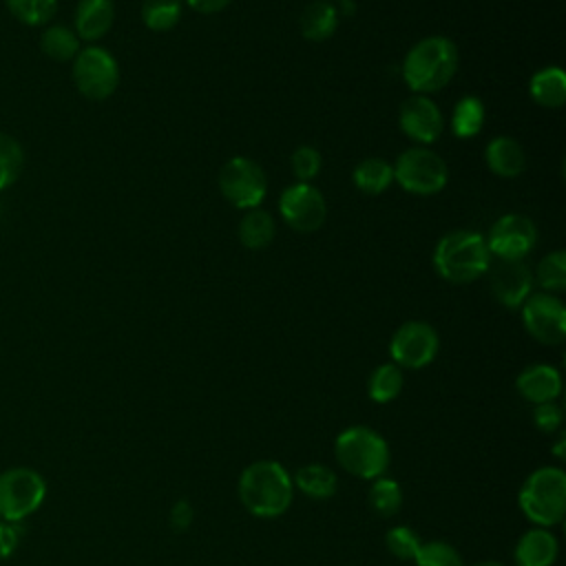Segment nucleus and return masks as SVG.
Masks as SVG:
<instances>
[{
	"instance_id": "33",
	"label": "nucleus",
	"mask_w": 566,
	"mask_h": 566,
	"mask_svg": "<svg viewBox=\"0 0 566 566\" xmlns=\"http://www.w3.org/2000/svg\"><path fill=\"white\" fill-rule=\"evenodd\" d=\"M416 566H462L460 553L440 539L424 542L416 555Z\"/></svg>"
},
{
	"instance_id": "23",
	"label": "nucleus",
	"mask_w": 566,
	"mask_h": 566,
	"mask_svg": "<svg viewBox=\"0 0 566 566\" xmlns=\"http://www.w3.org/2000/svg\"><path fill=\"white\" fill-rule=\"evenodd\" d=\"M40 49L53 62H73L80 53V38L66 24H49L40 35Z\"/></svg>"
},
{
	"instance_id": "10",
	"label": "nucleus",
	"mask_w": 566,
	"mask_h": 566,
	"mask_svg": "<svg viewBox=\"0 0 566 566\" xmlns=\"http://www.w3.org/2000/svg\"><path fill=\"white\" fill-rule=\"evenodd\" d=\"M389 354L400 369L427 367L438 354V334L424 321H407L394 332Z\"/></svg>"
},
{
	"instance_id": "42",
	"label": "nucleus",
	"mask_w": 566,
	"mask_h": 566,
	"mask_svg": "<svg viewBox=\"0 0 566 566\" xmlns=\"http://www.w3.org/2000/svg\"><path fill=\"white\" fill-rule=\"evenodd\" d=\"M475 566H504V564H500V562H480Z\"/></svg>"
},
{
	"instance_id": "9",
	"label": "nucleus",
	"mask_w": 566,
	"mask_h": 566,
	"mask_svg": "<svg viewBox=\"0 0 566 566\" xmlns=\"http://www.w3.org/2000/svg\"><path fill=\"white\" fill-rule=\"evenodd\" d=\"M219 188L223 197L237 208L252 210L265 197V172L248 157H232L219 170Z\"/></svg>"
},
{
	"instance_id": "1",
	"label": "nucleus",
	"mask_w": 566,
	"mask_h": 566,
	"mask_svg": "<svg viewBox=\"0 0 566 566\" xmlns=\"http://www.w3.org/2000/svg\"><path fill=\"white\" fill-rule=\"evenodd\" d=\"M294 495L292 475L274 460H256L241 471L239 497L241 504L256 517L283 515Z\"/></svg>"
},
{
	"instance_id": "32",
	"label": "nucleus",
	"mask_w": 566,
	"mask_h": 566,
	"mask_svg": "<svg viewBox=\"0 0 566 566\" xmlns=\"http://www.w3.org/2000/svg\"><path fill=\"white\" fill-rule=\"evenodd\" d=\"M535 279L546 292H562L566 287V254L562 250L546 254L535 270Z\"/></svg>"
},
{
	"instance_id": "7",
	"label": "nucleus",
	"mask_w": 566,
	"mask_h": 566,
	"mask_svg": "<svg viewBox=\"0 0 566 566\" xmlns=\"http://www.w3.org/2000/svg\"><path fill=\"white\" fill-rule=\"evenodd\" d=\"M75 88L93 102L111 97L119 84L117 60L102 46H84L73 57L71 69Z\"/></svg>"
},
{
	"instance_id": "25",
	"label": "nucleus",
	"mask_w": 566,
	"mask_h": 566,
	"mask_svg": "<svg viewBox=\"0 0 566 566\" xmlns=\"http://www.w3.org/2000/svg\"><path fill=\"white\" fill-rule=\"evenodd\" d=\"M352 177H354V184L360 192L380 195L394 181V168H391V164H387L380 157H369V159H363L354 168Z\"/></svg>"
},
{
	"instance_id": "27",
	"label": "nucleus",
	"mask_w": 566,
	"mask_h": 566,
	"mask_svg": "<svg viewBox=\"0 0 566 566\" xmlns=\"http://www.w3.org/2000/svg\"><path fill=\"white\" fill-rule=\"evenodd\" d=\"M484 124V104L473 97V95H467L462 97L455 106H453V115H451V128H453V135L460 137V139H469L473 135L480 133Z\"/></svg>"
},
{
	"instance_id": "14",
	"label": "nucleus",
	"mask_w": 566,
	"mask_h": 566,
	"mask_svg": "<svg viewBox=\"0 0 566 566\" xmlns=\"http://www.w3.org/2000/svg\"><path fill=\"white\" fill-rule=\"evenodd\" d=\"M400 128L413 142L431 144L442 135L444 119L431 97L416 93L400 106Z\"/></svg>"
},
{
	"instance_id": "41",
	"label": "nucleus",
	"mask_w": 566,
	"mask_h": 566,
	"mask_svg": "<svg viewBox=\"0 0 566 566\" xmlns=\"http://www.w3.org/2000/svg\"><path fill=\"white\" fill-rule=\"evenodd\" d=\"M564 444H566V436L562 433L559 440H557V444H555V449H553V453H555L557 458H564Z\"/></svg>"
},
{
	"instance_id": "34",
	"label": "nucleus",
	"mask_w": 566,
	"mask_h": 566,
	"mask_svg": "<svg viewBox=\"0 0 566 566\" xmlns=\"http://www.w3.org/2000/svg\"><path fill=\"white\" fill-rule=\"evenodd\" d=\"M385 546L398 559H416L422 542L409 526H394L385 535Z\"/></svg>"
},
{
	"instance_id": "13",
	"label": "nucleus",
	"mask_w": 566,
	"mask_h": 566,
	"mask_svg": "<svg viewBox=\"0 0 566 566\" xmlns=\"http://www.w3.org/2000/svg\"><path fill=\"white\" fill-rule=\"evenodd\" d=\"M535 241H537L535 223L528 217L517 212L500 217L486 237L489 252L509 261H520L524 254L533 250Z\"/></svg>"
},
{
	"instance_id": "39",
	"label": "nucleus",
	"mask_w": 566,
	"mask_h": 566,
	"mask_svg": "<svg viewBox=\"0 0 566 566\" xmlns=\"http://www.w3.org/2000/svg\"><path fill=\"white\" fill-rule=\"evenodd\" d=\"M190 9L199 11V13H217L223 11L232 0H186Z\"/></svg>"
},
{
	"instance_id": "16",
	"label": "nucleus",
	"mask_w": 566,
	"mask_h": 566,
	"mask_svg": "<svg viewBox=\"0 0 566 566\" xmlns=\"http://www.w3.org/2000/svg\"><path fill=\"white\" fill-rule=\"evenodd\" d=\"M515 387L520 391V396L533 405H542V402H555V398L562 391V376L555 367L551 365H531L526 367L517 380Z\"/></svg>"
},
{
	"instance_id": "2",
	"label": "nucleus",
	"mask_w": 566,
	"mask_h": 566,
	"mask_svg": "<svg viewBox=\"0 0 566 566\" xmlns=\"http://www.w3.org/2000/svg\"><path fill=\"white\" fill-rule=\"evenodd\" d=\"M455 71L458 46L444 35H429L416 42L402 62V77L407 86L418 95L444 88Z\"/></svg>"
},
{
	"instance_id": "15",
	"label": "nucleus",
	"mask_w": 566,
	"mask_h": 566,
	"mask_svg": "<svg viewBox=\"0 0 566 566\" xmlns=\"http://www.w3.org/2000/svg\"><path fill=\"white\" fill-rule=\"evenodd\" d=\"M531 290L533 274L522 261L500 259L491 270V292L504 307H520L531 296Z\"/></svg>"
},
{
	"instance_id": "37",
	"label": "nucleus",
	"mask_w": 566,
	"mask_h": 566,
	"mask_svg": "<svg viewBox=\"0 0 566 566\" xmlns=\"http://www.w3.org/2000/svg\"><path fill=\"white\" fill-rule=\"evenodd\" d=\"M562 420H564V411L555 402H542V405H535L533 409V422L544 433L557 431L562 427Z\"/></svg>"
},
{
	"instance_id": "18",
	"label": "nucleus",
	"mask_w": 566,
	"mask_h": 566,
	"mask_svg": "<svg viewBox=\"0 0 566 566\" xmlns=\"http://www.w3.org/2000/svg\"><path fill=\"white\" fill-rule=\"evenodd\" d=\"M557 559V539L548 528H531L515 544L517 566H553Z\"/></svg>"
},
{
	"instance_id": "11",
	"label": "nucleus",
	"mask_w": 566,
	"mask_h": 566,
	"mask_svg": "<svg viewBox=\"0 0 566 566\" xmlns=\"http://www.w3.org/2000/svg\"><path fill=\"white\" fill-rule=\"evenodd\" d=\"M522 321L526 332L544 345H559L566 338V307L548 292L531 294L522 303Z\"/></svg>"
},
{
	"instance_id": "31",
	"label": "nucleus",
	"mask_w": 566,
	"mask_h": 566,
	"mask_svg": "<svg viewBox=\"0 0 566 566\" xmlns=\"http://www.w3.org/2000/svg\"><path fill=\"white\" fill-rule=\"evenodd\" d=\"M181 18V0H144L142 20L150 31H170Z\"/></svg>"
},
{
	"instance_id": "5",
	"label": "nucleus",
	"mask_w": 566,
	"mask_h": 566,
	"mask_svg": "<svg viewBox=\"0 0 566 566\" xmlns=\"http://www.w3.org/2000/svg\"><path fill=\"white\" fill-rule=\"evenodd\" d=\"M334 453L338 464L360 480H376L385 475L389 467V447L385 438L369 427H349L338 433Z\"/></svg>"
},
{
	"instance_id": "20",
	"label": "nucleus",
	"mask_w": 566,
	"mask_h": 566,
	"mask_svg": "<svg viewBox=\"0 0 566 566\" xmlns=\"http://www.w3.org/2000/svg\"><path fill=\"white\" fill-rule=\"evenodd\" d=\"M336 27H338V11L327 0H316L307 4L298 18V29L303 38L312 42L327 40L336 31Z\"/></svg>"
},
{
	"instance_id": "19",
	"label": "nucleus",
	"mask_w": 566,
	"mask_h": 566,
	"mask_svg": "<svg viewBox=\"0 0 566 566\" xmlns=\"http://www.w3.org/2000/svg\"><path fill=\"white\" fill-rule=\"evenodd\" d=\"M486 166L500 177H517L526 166V155L520 142L511 137H495L486 146Z\"/></svg>"
},
{
	"instance_id": "6",
	"label": "nucleus",
	"mask_w": 566,
	"mask_h": 566,
	"mask_svg": "<svg viewBox=\"0 0 566 566\" xmlns=\"http://www.w3.org/2000/svg\"><path fill=\"white\" fill-rule=\"evenodd\" d=\"M46 500V480L31 467H11L0 473V520L24 522Z\"/></svg>"
},
{
	"instance_id": "8",
	"label": "nucleus",
	"mask_w": 566,
	"mask_h": 566,
	"mask_svg": "<svg viewBox=\"0 0 566 566\" xmlns=\"http://www.w3.org/2000/svg\"><path fill=\"white\" fill-rule=\"evenodd\" d=\"M394 168V179L413 195H436L447 186L449 170L444 159L427 148L405 150Z\"/></svg>"
},
{
	"instance_id": "21",
	"label": "nucleus",
	"mask_w": 566,
	"mask_h": 566,
	"mask_svg": "<svg viewBox=\"0 0 566 566\" xmlns=\"http://www.w3.org/2000/svg\"><path fill=\"white\" fill-rule=\"evenodd\" d=\"M292 484L312 500H329L338 489L336 473L325 464H305V467H301L294 473Z\"/></svg>"
},
{
	"instance_id": "17",
	"label": "nucleus",
	"mask_w": 566,
	"mask_h": 566,
	"mask_svg": "<svg viewBox=\"0 0 566 566\" xmlns=\"http://www.w3.org/2000/svg\"><path fill=\"white\" fill-rule=\"evenodd\" d=\"M115 20L113 0H80L73 15V31L80 40L95 42L104 38Z\"/></svg>"
},
{
	"instance_id": "22",
	"label": "nucleus",
	"mask_w": 566,
	"mask_h": 566,
	"mask_svg": "<svg viewBox=\"0 0 566 566\" xmlns=\"http://www.w3.org/2000/svg\"><path fill=\"white\" fill-rule=\"evenodd\" d=\"M531 97L546 108H559L566 102V75L557 66H546L531 77Z\"/></svg>"
},
{
	"instance_id": "28",
	"label": "nucleus",
	"mask_w": 566,
	"mask_h": 566,
	"mask_svg": "<svg viewBox=\"0 0 566 566\" xmlns=\"http://www.w3.org/2000/svg\"><path fill=\"white\" fill-rule=\"evenodd\" d=\"M367 495H369L367 497L369 506L380 517H391L402 506V489H400V484L396 480H391V478H385V475H380V478H376L371 482V489H369Z\"/></svg>"
},
{
	"instance_id": "40",
	"label": "nucleus",
	"mask_w": 566,
	"mask_h": 566,
	"mask_svg": "<svg viewBox=\"0 0 566 566\" xmlns=\"http://www.w3.org/2000/svg\"><path fill=\"white\" fill-rule=\"evenodd\" d=\"M338 4H340V9H336L338 15H340V13H343V15H352V13L356 11V2H354V0H338Z\"/></svg>"
},
{
	"instance_id": "24",
	"label": "nucleus",
	"mask_w": 566,
	"mask_h": 566,
	"mask_svg": "<svg viewBox=\"0 0 566 566\" xmlns=\"http://www.w3.org/2000/svg\"><path fill=\"white\" fill-rule=\"evenodd\" d=\"M276 234V226L270 212H263L259 208L248 210V214L239 223V239L250 250H261L272 243Z\"/></svg>"
},
{
	"instance_id": "38",
	"label": "nucleus",
	"mask_w": 566,
	"mask_h": 566,
	"mask_svg": "<svg viewBox=\"0 0 566 566\" xmlns=\"http://www.w3.org/2000/svg\"><path fill=\"white\" fill-rule=\"evenodd\" d=\"M192 520H195V511H192L188 500H179V502L172 504V509H170V526L175 531H186L192 524Z\"/></svg>"
},
{
	"instance_id": "29",
	"label": "nucleus",
	"mask_w": 566,
	"mask_h": 566,
	"mask_svg": "<svg viewBox=\"0 0 566 566\" xmlns=\"http://www.w3.org/2000/svg\"><path fill=\"white\" fill-rule=\"evenodd\" d=\"M9 13L27 27H44L57 11V0H4Z\"/></svg>"
},
{
	"instance_id": "36",
	"label": "nucleus",
	"mask_w": 566,
	"mask_h": 566,
	"mask_svg": "<svg viewBox=\"0 0 566 566\" xmlns=\"http://www.w3.org/2000/svg\"><path fill=\"white\" fill-rule=\"evenodd\" d=\"M22 537H24L22 522L0 520V562H4V559L15 555Z\"/></svg>"
},
{
	"instance_id": "30",
	"label": "nucleus",
	"mask_w": 566,
	"mask_h": 566,
	"mask_svg": "<svg viewBox=\"0 0 566 566\" xmlns=\"http://www.w3.org/2000/svg\"><path fill=\"white\" fill-rule=\"evenodd\" d=\"M24 168V150L15 137L0 130V190L13 186Z\"/></svg>"
},
{
	"instance_id": "3",
	"label": "nucleus",
	"mask_w": 566,
	"mask_h": 566,
	"mask_svg": "<svg viewBox=\"0 0 566 566\" xmlns=\"http://www.w3.org/2000/svg\"><path fill=\"white\" fill-rule=\"evenodd\" d=\"M436 272L451 283H471L491 268L486 239L471 230H453L444 234L433 250Z\"/></svg>"
},
{
	"instance_id": "12",
	"label": "nucleus",
	"mask_w": 566,
	"mask_h": 566,
	"mask_svg": "<svg viewBox=\"0 0 566 566\" xmlns=\"http://www.w3.org/2000/svg\"><path fill=\"white\" fill-rule=\"evenodd\" d=\"M279 210L285 223L298 232L318 230L327 217L325 197L314 186L303 181L283 190L279 199Z\"/></svg>"
},
{
	"instance_id": "35",
	"label": "nucleus",
	"mask_w": 566,
	"mask_h": 566,
	"mask_svg": "<svg viewBox=\"0 0 566 566\" xmlns=\"http://www.w3.org/2000/svg\"><path fill=\"white\" fill-rule=\"evenodd\" d=\"M321 164H323L321 155L312 146H298L292 155V172L303 184H307L310 179H314L321 172Z\"/></svg>"
},
{
	"instance_id": "4",
	"label": "nucleus",
	"mask_w": 566,
	"mask_h": 566,
	"mask_svg": "<svg viewBox=\"0 0 566 566\" xmlns=\"http://www.w3.org/2000/svg\"><path fill=\"white\" fill-rule=\"evenodd\" d=\"M522 513L542 528L555 526L566 513V473L557 467L535 469L520 489Z\"/></svg>"
},
{
	"instance_id": "26",
	"label": "nucleus",
	"mask_w": 566,
	"mask_h": 566,
	"mask_svg": "<svg viewBox=\"0 0 566 566\" xmlns=\"http://www.w3.org/2000/svg\"><path fill=\"white\" fill-rule=\"evenodd\" d=\"M405 385V376L402 369L394 363H385L378 365L367 382V394L374 402H391L394 398H398V394L402 391Z\"/></svg>"
}]
</instances>
